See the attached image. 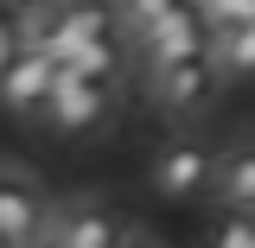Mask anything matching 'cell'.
Returning <instances> with one entry per match:
<instances>
[{"label":"cell","instance_id":"obj_14","mask_svg":"<svg viewBox=\"0 0 255 248\" xmlns=\"http://www.w3.org/2000/svg\"><path fill=\"white\" fill-rule=\"evenodd\" d=\"M32 248H70V242H64L58 229H38V242H32Z\"/></svg>","mask_w":255,"mask_h":248},{"label":"cell","instance_id":"obj_10","mask_svg":"<svg viewBox=\"0 0 255 248\" xmlns=\"http://www.w3.org/2000/svg\"><path fill=\"white\" fill-rule=\"evenodd\" d=\"M198 13H204L211 38H223V32H236V26L255 19V0H198Z\"/></svg>","mask_w":255,"mask_h":248},{"label":"cell","instance_id":"obj_11","mask_svg":"<svg viewBox=\"0 0 255 248\" xmlns=\"http://www.w3.org/2000/svg\"><path fill=\"white\" fill-rule=\"evenodd\" d=\"M211 248H255V217H243V210H217V223H211Z\"/></svg>","mask_w":255,"mask_h":248},{"label":"cell","instance_id":"obj_12","mask_svg":"<svg viewBox=\"0 0 255 248\" xmlns=\"http://www.w3.org/2000/svg\"><path fill=\"white\" fill-rule=\"evenodd\" d=\"M26 51V6H13V0H0V70Z\"/></svg>","mask_w":255,"mask_h":248},{"label":"cell","instance_id":"obj_15","mask_svg":"<svg viewBox=\"0 0 255 248\" xmlns=\"http://www.w3.org/2000/svg\"><path fill=\"white\" fill-rule=\"evenodd\" d=\"M0 248H13V242H6V236H0Z\"/></svg>","mask_w":255,"mask_h":248},{"label":"cell","instance_id":"obj_7","mask_svg":"<svg viewBox=\"0 0 255 248\" xmlns=\"http://www.w3.org/2000/svg\"><path fill=\"white\" fill-rule=\"evenodd\" d=\"M38 229H45V204H38L32 178H19V172L0 165V236H6L13 248H32Z\"/></svg>","mask_w":255,"mask_h":248},{"label":"cell","instance_id":"obj_4","mask_svg":"<svg viewBox=\"0 0 255 248\" xmlns=\"http://www.w3.org/2000/svg\"><path fill=\"white\" fill-rule=\"evenodd\" d=\"M217 178V153L191 134V140H172V147H159L153 159V191L166 204H191V197H204Z\"/></svg>","mask_w":255,"mask_h":248},{"label":"cell","instance_id":"obj_1","mask_svg":"<svg viewBox=\"0 0 255 248\" xmlns=\"http://www.w3.org/2000/svg\"><path fill=\"white\" fill-rule=\"evenodd\" d=\"M115 95H122V83H96V77H77L58 64V83H51V102L38 121L64 140H96L115 127Z\"/></svg>","mask_w":255,"mask_h":248},{"label":"cell","instance_id":"obj_5","mask_svg":"<svg viewBox=\"0 0 255 248\" xmlns=\"http://www.w3.org/2000/svg\"><path fill=\"white\" fill-rule=\"evenodd\" d=\"M51 83H58V64L45 58L38 45H26L19 58L0 70V108H6V115L38 121V115H45V102H51Z\"/></svg>","mask_w":255,"mask_h":248},{"label":"cell","instance_id":"obj_6","mask_svg":"<svg viewBox=\"0 0 255 248\" xmlns=\"http://www.w3.org/2000/svg\"><path fill=\"white\" fill-rule=\"evenodd\" d=\"M45 229H58L70 248H122V242H128V223L115 217L109 204H96V197L64 204L58 217H45Z\"/></svg>","mask_w":255,"mask_h":248},{"label":"cell","instance_id":"obj_2","mask_svg":"<svg viewBox=\"0 0 255 248\" xmlns=\"http://www.w3.org/2000/svg\"><path fill=\"white\" fill-rule=\"evenodd\" d=\"M147 95L172 121H198L211 102L223 95V70H217V51H191V58H172V64H153L147 70Z\"/></svg>","mask_w":255,"mask_h":248},{"label":"cell","instance_id":"obj_13","mask_svg":"<svg viewBox=\"0 0 255 248\" xmlns=\"http://www.w3.org/2000/svg\"><path fill=\"white\" fill-rule=\"evenodd\" d=\"M159 6H166V0H122V13H128V26H134V19H147V13H159Z\"/></svg>","mask_w":255,"mask_h":248},{"label":"cell","instance_id":"obj_3","mask_svg":"<svg viewBox=\"0 0 255 248\" xmlns=\"http://www.w3.org/2000/svg\"><path fill=\"white\" fill-rule=\"evenodd\" d=\"M128 32H134V58H140V70L172 64V58H191V51H211V26H204V13H198L191 0H166L159 13L134 19Z\"/></svg>","mask_w":255,"mask_h":248},{"label":"cell","instance_id":"obj_9","mask_svg":"<svg viewBox=\"0 0 255 248\" xmlns=\"http://www.w3.org/2000/svg\"><path fill=\"white\" fill-rule=\"evenodd\" d=\"M211 51H217L223 83H255V19L236 26V32H223V38H211Z\"/></svg>","mask_w":255,"mask_h":248},{"label":"cell","instance_id":"obj_8","mask_svg":"<svg viewBox=\"0 0 255 248\" xmlns=\"http://www.w3.org/2000/svg\"><path fill=\"white\" fill-rule=\"evenodd\" d=\"M211 191H217L223 210L255 217V140H243V147L217 153V178H211Z\"/></svg>","mask_w":255,"mask_h":248}]
</instances>
